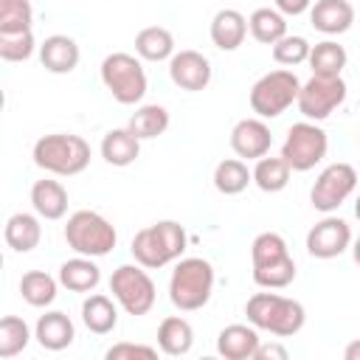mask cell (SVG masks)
<instances>
[{
  "label": "cell",
  "instance_id": "obj_39",
  "mask_svg": "<svg viewBox=\"0 0 360 360\" xmlns=\"http://www.w3.org/2000/svg\"><path fill=\"white\" fill-rule=\"evenodd\" d=\"M121 357H158V349L152 346H143V343H115L107 349V360H121Z\"/></svg>",
  "mask_w": 360,
  "mask_h": 360
},
{
  "label": "cell",
  "instance_id": "obj_6",
  "mask_svg": "<svg viewBox=\"0 0 360 360\" xmlns=\"http://www.w3.org/2000/svg\"><path fill=\"white\" fill-rule=\"evenodd\" d=\"M101 82L118 104H138L146 96V70L132 53L115 51L101 62Z\"/></svg>",
  "mask_w": 360,
  "mask_h": 360
},
{
  "label": "cell",
  "instance_id": "obj_29",
  "mask_svg": "<svg viewBox=\"0 0 360 360\" xmlns=\"http://www.w3.org/2000/svg\"><path fill=\"white\" fill-rule=\"evenodd\" d=\"M346 48L338 45L335 39H323V42H315L312 51H309V68H312V76H340L343 68H346Z\"/></svg>",
  "mask_w": 360,
  "mask_h": 360
},
{
  "label": "cell",
  "instance_id": "obj_41",
  "mask_svg": "<svg viewBox=\"0 0 360 360\" xmlns=\"http://www.w3.org/2000/svg\"><path fill=\"white\" fill-rule=\"evenodd\" d=\"M312 0H276V8L284 14V17H298L304 11H309Z\"/></svg>",
  "mask_w": 360,
  "mask_h": 360
},
{
  "label": "cell",
  "instance_id": "obj_11",
  "mask_svg": "<svg viewBox=\"0 0 360 360\" xmlns=\"http://www.w3.org/2000/svg\"><path fill=\"white\" fill-rule=\"evenodd\" d=\"M354 188H357V172H354V166H349V163H329L318 174L315 186L309 191V202H312L315 211L332 214V211H338L354 194Z\"/></svg>",
  "mask_w": 360,
  "mask_h": 360
},
{
  "label": "cell",
  "instance_id": "obj_14",
  "mask_svg": "<svg viewBox=\"0 0 360 360\" xmlns=\"http://www.w3.org/2000/svg\"><path fill=\"white\" fill-rule=\"evenodd\" d=\"M273 146V135L270 127L264 124V118H242L233 124L231 129V149L236 152V158L242 160H259L270 152Z\"/></svg>",
  "mask_w": 360,
  "mask_h": 360
},
{
  "label": "cell",
  "instance_id": "obj_40",
  "mask_svg": "<svg viewBox=\"0 0 360 360\" xmlns=\"http://www.w3.org/2000/svg\"><path fill=\"white\" fill-rule=\"evenodd\" d=\"M253 360H287V349L278 343H259Z\"/></svg>",
  "mask_w": 360,
  "mask_h": 360
},
{
  "label": "cell",
  "instance_id": "obj_4",
  "mask_svg": "<svg viewBox=\"0 0 360 360\" xmlns=\"http://www.w3.org/2000/svg\"><path fill=\"white\" fill-rule=\"evenodd\" d=\"M211 292H214V267L208 259L188 256L174 264L169 278V301L180 312L202 309L211 301Z\"/></svg>",
  "mask_w": 360,
  "mask_h": 360
},
{
  "label": "cell",
  "instance_id": "obj_33",
  "mask_svg": "<svg viewBox=\"0 0 360 360\" xmlns=\"http://www.w3.org/2000/svg\"><path fill=\"white\" fill-rule=\"evenodd\" d=\"M28 340H31V329H28V323L22 318L6 315L0 321V357L3 360L17 357L28 346Z\"/></svg>",
  "mask_w": 360,
  "mask_h": 360
},
{
  "label": "cell",
  "instance_id": "obj_22",
  "mask_svg": "<svg viewBox=\"0 0 360 360\" xmlns=\"http://www.w3.org/2000/svg\"><path fill=\"white\" fill-rule=\"evenodd\" d=\"M101 281V270L93 262V256H79L62 262L59 267V284L68 287L70 292H93Z\"/></svg>",
  "mask_w": 360,
  "mask_h": 360
},
{
  "label": "cell",
  "instance_id": "obj_16",
  "mask_svg": "<svg viewBox=\"0 0 360 360\" xmlns=\"http://www.w3.org/2000/svg\"><path fill=\"white\" fill-rule=\"evenodd\" d=\"M259 343V329L253 323H231L217 335V352L225 360H253Z\"/></svg>",
  "mask_w": 360,
  "mask_h": 360
},
{
  "label": "cell",
  "instance_id": "obj_34",
  "mask_svg": "<svg viewBox=\"0 0 360 360\" xmlns=\"http://www.w3.org/2000/svg\"><path fill=\"white\" fill-rule=\"evenodd\" d=\"M253 281L264 290H284L295 281V262L292 256H284L278 262H270V264H262V267H253Z\"/></svg>",
  "mask_w": 360,
  "mask_h": 360
},
{
  "label": "cell",
  "instance_id": "obj_25",
  "mask_svg": "<svg viewBox=\"0 0 360 360\" xmlns=\"http://www.w3.org/2000/svg\"><path fill=\"white\" fill-rule=\"evenodd\" d=\"M82 321L93 335H110L118 323V307L112 304L110 295L90 292L82 301Z\"/></svg>",
  "mask_w": 360,
  "mask_h": 360
},
{
  "label": "cell",
  "instance_id": "obj_1",
  "mask_svg": "<svg viewBox=\"0 0 360 360\" xmlns=\"http://www.w3.org/2000/svg\"><path fill=\"white\" fill-rule=\"evenodd\" d=\"M245 315L256 329H264L276 338H292L304 329L307 312L295 298H284L278 292H256L245 304Z\"/></svg>",
  "mask_w": 360,
  "mask_h": 360
},
{
  "label": "cell",
  "instance_id": "obj_20",
  "mask_svg": "<svg viewBox=\"0 0 360 360\" xmlns=\"http://www.w3.org/2000/svg\"><path fill=\"white\" fill-rule=\"evenodd\" d=\"M141 155V138L129 129V127H121V129H110L104 138H101V158L110 163V166H129L135 163Z\"/></svg>",
  "mask_w": 360,
  "mask_h": 360
},
{
  "label": "cell",
  "instance_id": "obj_17",
  "mask_svg": "<svg viewBox=\"0 0 360 360\" xmlns=\"http://www.w3.org/2000/svg\"><path fill=\"white\" fill-rule=\"evenodd\" d=\"M79 45H76V39H70V37H65V34H51V37H45V42L39 45V62H42V68L48 70V73H70V70H76V65H79Z\"/></svg>",
  "mask_w": 360,
  "mask_h": 360
},
{
  "label": "cell",
  "instance_id": "obj_28",
  "mask_svg": "<svg viewBox=\"0 0 360 360\" xmlns=\"http://www.w3.org/2000/svg\"><path fill=\"white\" fill-rule=\"evenodd\" d=\"M248 31L262 45H276L281 37H287V20L278 8H256L248 17Z\"/></svg>",
  "mask_w": 360,
  "mask_h": 360
},
{
  "label": "cell",
  "instance_id": "obj_36",
  "mask_svg": "<svg viewBox=\"0 0 360 360\" xmlns=\"http://www.w3.org/2000/svg\"><path fill=\"white\" fill-rule=\"evenodd\" d=\"M284 256H290V250H287V242H284L281 233L264 231V233H259V236L253 239V245H250V262H253V267L278 262V259H284Z\"/></svg>",
  "mask_w": 360,
  "mask_h": 360
},
{
  "label": "cell",
  "instance_id": "obj_26",
  "mask_svg": "<svg viewBox=\"0 0 360 360\" xmlns=\"http://www.w3.org/2000/svg\"><path fill=\"white\" fill-rule=\"evenodd\" d=\"M135 53L146 62H163L174 56V37L163 25H149L135 34Z\"/></svg>",
  "mask_w": 360,
  "mask_h": 360
},
{
  "label": "cell",
  "instance_id": "obj_42",
  "mask_svg": "<svg viewBox=\"0 0 360 360\" xmlns=\"http://www.w3.org/2000/svg\"><path fill=\"white\" fill-rule=\"evenodd\" d=\"M343 357H346V360H360V340H352V343L343 349Z\"/></svg>",
  "mask_w": 360,
  "mask_h": 360
},
{
  "label": "cell",
  "instance_id": "obj_13",
  "mask_svg": "<svg viewBox=\"0 0 360 360\" xmlns=\"http://www.w3.org/2000/svg\"><path fill=\"white\" fill-rule=\"evenodd\" d=\"M169 76L172 82L186 90V93H200L208 87L211 82V62L200 53V51H177L172 59H169Z\"/></svg>",
  "mask_w": 360,
  "mask_h": 360
},
{
  "label": "cell",
  "instance_id": "obj_38",
  "mask_svg": "<svg viewBox=\"0 0 360 360\" xmlns=\"http://www.w3.org/2000/svg\"><path fill=\"white\" fill-rule=\"evenodd\" d=\"M309 51H312V45L304 39V37H298V34H287V37H281L276 45H273V59L278 62V65H287V68H292V65H301V62H307L309 59Z\"/></svg>",
  "mask_w": 360,
  "mask_h": 360
},
{
  "label": "cell",
  "instance_id": "obj_30",
  "mask_svg": "<svg viewBox=\"0 0 360 360\" xmlns=\"http://www.w3.org/2000/svg\"><path fill=\"white\" fill-rule=\"evenodd\" d=\"M127 127H129L141 141L158 138V135H163V132L169 129V110L160 107V104H141V107L129 115Z\"/></svg>",
  "mask_w": 360,
  "mask_h": 360
},
{
  "label": "cell",
  "instance_id": "obj_43",
  "mask_svg": "<svg viewBox=\"0 0 360 360\" xmlns=\"http://www.w3.org/2000/svg\"><path fill=\"white\" fill-rule=\"evenodd\" d=\"M352 256H354V262L360 264V236L354 239V248H352Z\"/></svg>",
  "mask_w": 360,
  "mask_h": 360
},
{
  "label": "cell",
  "instance_id": "obj_24",
  "mask_svg": "<svg viewBox=\"0 0 360 360\" xmlns=\"http://www.w3.org/2000/svg\"><path fill=\"white\" fill-rule=\"evenodd\" d=\"M158 346H160V352L169 354V357H183V354H188L191 346H194V329H191V323H188L186 318H180V315L163 318L160 326H158Z\"/></svg>",
  "mask_w": 360,
  "mask_h": 360
},
{
  "label": "cell",
  "instance_id": "obj_37",
  "mask_svg": "<svg viewBox=\"0 0 360 360\" xmlns=\"http://www.w3.org/2000/svg\"><path fill=\"white\" fill-rule=\"evenodd\" d=\"M37 48V39L31 31H14L0 34V59L6 62H25Z\"/></svg>",
  "mask_w": 360,
  "mask_h": 360
},
{
  "label": "cell",
  "instance_id": "obj_8",
  "mask_svg": "<svg viewBox=\"0 0 360 360\" xmlns=\"http://www.w3.org/2000/svg\"><path fill=\"white\" fill-rule=\"evenodd\" d=\"M301 82L292 70H270L250 87V110L259 118H278L298 101Z\"/></svg>",
  "mask_w": 360,
  "mask_h": 360
},
{
  "label": "cell",
  "instance_id": "obj_27",
  "mask_svg": "<svg viewBox=\"0 0 360 360\" xmlns=\"http://www.w3.org/2000/svg\"><path fill=\"white\" fill-rule=\"evenodd\" d=\"M248 183H253V172L248 169V163L242 158H225L217 163L214 169V188L225 197L242 194L248 188Z\"/></svg>",
  "mask_w": 360,
  "mask_h": 360
},
{
  "label": "cell",
  "instance_id": "obj_12",
  "mask_svg": "<svg viewBox=\"0 0 360 360\" xmlns=\"http://www.w3.org/2000/svg\"><path fill=\"white\" fill-rule=\"evenodd\" d=\"M352 245V228L346 219L326 214L307 233V253L315 259H335Z\"/></svg>",
  "mask_w": 360,
  "mask_h": 360
},
{
  "label": "cell",
  "instance_id": "obj_44",
  "mask_svg": "<svg viewBox=\"0 0 360 360\" xmlns=\"http://www.w3.org/2000/svg\"><path fill=\"white\" fill-rule=\"evenodd\" d=\"M354 217L360 219V194H357V200H354Z\"/></svg>",
  "mask_w": 360,
  "mask_h": 360
},
{
  "label": "cell",
  "instance_id": "obj_19",
  "mask_svg": "<svg viewBox=\"0 0 360 360\" xmlns=\"http://www.w3.org/2000/svg\"><path fill=\"white\" fill-rule=\"evenodd\" d=\"M248 37V20L236 8H222L211 20V42L219 51H236Z\"/></svg>",
  "mask_w": 360,
  "mask_h": 360
},
{
  "label": "cell",
  "instance_id": "obj_15",
  "mask_svg": "<svg viewBox=\"0 0 360 360\" xmlns=\"http://www.w3.org/2000/svg\"><path fill=\"white\" fill-rule=\"evenodd\" d=\"M309 22L326 37L346 34L354 22V8L349 0H315L309 6Z\"/></svg>",
  "mask_w": 360,
  "mask_h": 360
},
{
  "label": "cell",
  "instance_id": "obj_31",
  "mask_svg": "<svg viewBox=\"0 0 360 360\" xmlns=\"http://www.w3.org/2000/svg\"><path fill=\"white\" fill-rule=\"evenodd\" d=\"M290 163L278 155V158H259L256 166H253V183L264 191V194H276L281 188H287L290 183Z\"/></svg>",
  "mask_w": 360,
  "mask_h": 360
},
{
  "label": "cell",
  "instance_id": "obj_3",
  "mask_svg": "<svg viewBox=\"0 0 360 360\" xmlns=\"http://www.w3.org/2000/svg\"><path fill=\"white\" fill-rule=\"evenodd\" d=\"M186 231L180 222L174 219H160L149 228H141L135 236H132V256L138 264H143L146 270H158V267H166L169 262L180 259V253L186 250Z\"/></svg>",
  "mask_w": 360,
  "mask_h": 360
},
{
  "label": "cell",
  "instance_id": "obj_2",
  "mask_svg": "<svg viewBox=\"0 0 360 360\" xmlns=\"http://www.w3.org/2000/svg\"><path fill=\"white\" fill-rule=\"evenodd\" d=\"M31 158L39 169H45L51 174L73 177L90 166V143L82 135L53 132V135H42L34 143Z\"/></svg>",
  "mask_w": 360,
  "mask_h": 360
},
{
  "label": "cell",
  "instance_id": "obj_35",
  "mask_svg": "<svg viewBox=\"0 0 360 360\" xmlns=\"http://www.w3.org/2000/svg\"><path fill=\"white\" fill-rule=\"evenodd\" d=\"M34 8L28 0H0V34L31 31Z\"/></svg>",
  "mask_w": 360,
  "mask_h": 360
},
{
  "label": "cell",
  "instance_id": "obj_7",
  "mask_svg": "<svg viewBox=\"0 0 360 360\" xmlns=\"http://www.w3.org/2000/svg\"><path fill=\"white\" fill-rule=\"evenodd\" d=\"M110 292H112L115 304L127 315H135V318L146 315L155 307V298H158L155 281L149 278L143 264H121V267H115L112 276H110Z\"/></svg>",
  "mask_w": 360,
  "mask_h": 360
},
{
  "label": "cell",
  "instance_id": "obj_5",
  "mask_svg": "<svg viewBox=\"0 0 360 360\" xmlns=\"http://www.w3.org/2000/svg\"><path fill=\"white\" fill-rule=\"evenodd\" d=\"M65 242L70 250H76L79 256H107L115 242H118V233L112 228V222L107 217H101L98 211H76L68 217V225H65Z\"/></svg>",
  "mask_w": 360,
  "mask_h": 360
},
{
  "label": "cell",
  "instance_id": "obj_23",
  "mask_svg": "<svg viewBox=\"0 0 360 360\" xmlns=\"http://www.w3.org/2000/svg\"><path fill=\"white\" fill-rule=\"evenodd\" d=\"M31 205L42 219H62L68 214V191L59 180H37L31 186Z\"/></svg>",
  "mask_w": 360,
  "mask_h": 360
},
{
  "label": "cell",
  "instance_id": "obj_10",
  "mask_svg": "<svg viewBox=\"0 0 360 360\" xmlns=\"http://www.w3.org/2000/svg\"><path fill=\"white\" fill-rule=\"evenodd\" d=\"M346 101V82L343 76H312L301 84L298 93V112L307 121H323L329 118L340 104Z\"/></svg>",
  "mask_w": 360,
  "mask_h": 360
},
{
  "label": "cell",
  "instance_id": "obj_32",
  "mask_svg": "<svg viewBox=\"0 0 360 360\" xmlns=\"http://www.w3.org/2000/svg\"><path fill=\"white\" fill-rule=\"evenodd\" d=\"M56 287L59 281L53 276H48L45 270H28L20 278V295L28 307H48L56 298Z\"/></svg>",
  "mask_w": 360,
  "mask_h": 360
},
{
  "label": "cell",
  "instance_id": "obj_18",
  "mask_svg": "<svg viewBox=\"0 0 360 360\" xmlns=\"http://www.w3.org/2000/svg\"><path fill=\"white\" fill-rule=\"evenodd\" d=\"M34 338H37V343H39L42 349H48V352H62V349H68V346L73 343L76 329H73V321H70L65 312L53 309V312L39 315V321H37V326H34Z\"/></svg>",
  "mask_w": 360,
  "mask_h": 360
},
{
  "label": "cell",
  "instance_id": "obj_9",
  "mask_svg": "<svg viewBox=\"0 0 360 360\" xmlns=\"http://www.w3.org/2000/svg\"><path fill=\"white\" fill-rule=\"evenodd\" d=\"M329 149L326 132L315 121H298L287 129V138L281 143V158L290 163L292 172H309L315 169Z\"/></svg>",
  "mask_w": 360,
  "mask_h": 360
},
{
  "label": "cell",
  "instance_id": "obj_21",
  "mask_svg": "<svg viewBox=\"0 0 360 360\" xmlns=\"http://www.w3.org/2000/svg\"><path fill=\"white\" fill-rule=\"evenodd\" d=\"M3 236H6V245L14 250V253H31L39 239H42V225L34 214H11L6 219V228H3Z\"/></svg>",
  "mask_w": 360,
  "mask_h": 360
}]
</instances>
